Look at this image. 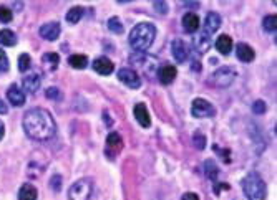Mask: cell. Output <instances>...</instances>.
<instances>
[{
  "mask_svg": "<svg viewBox=\"0 0 277 200\" xmlns=\"http://www.w3.org/2000/svg\"><path fill=\"white\" fill-rule=\"evenodd\" d=\"M181 200H199V195L194 192H186L183 197H181Z\"/></svg>",
  "mask_w": 277,
  "mask_h": 200,
  "instance_id": "cell-38",
  "label": "cell"
},
{
  "mask_svg": "<svg viewBox=\"0 0 277 200\" xmlns=\"http://www.w3.org/2000/svg\"><path fill=\"white\" fill-rule=\"evenodd\" d=\"M7 113H8L7 103H3L2 99H0V114H7Z\"/></svg>",
  "mask_w": 277,
  "mask_h": 200,
  "instance_id": "cell-39",
  "label": "cell"
},
{
  "mask_svg": "<svg viewBox=\"0 0 277 200\" xmlns=\"http://www.w3.org/2000/svg\"><path fill=\"white\" fill-rule=\"evenodd\" d=\"M7 99L12 106L20 108L25 104V93H23V89L18 88L17 84H12V86L7 89Z\"/></svg>",
  "mask_w": 277,
  "mask_h": 200,
  "instance_id": "cell-11",
  "label": "cell"
},
{
  "mask_svg": "<svg viewBox=\"0 0 277 200\" xmlns=\"http://www.w3.org/2000/svg\"><path fill=\"white\" fill-rule=\"evenodd\" d=\"M236 70L231 68V66H221L219 70H216L211 76V83L218 88H227L231 86L236 80Z\"/></svg>",
  "mask_w": 277,
  "mask_h": 200,
  "instance_id": "cell-6",
  "label": "cell"
},
{
  "mask_svg": "<svg viewBox=\"0 0 277 200\" xmlns=\"http://www.w3.org/2000/svg\"><path fill=\"white\" fill-rule=\"evenodd\" d=\"M236 56H237V60L242 61V63H251V61L254 60L256 53L247 43H237L236 45Z\"/></svg>",
  "mask_w": 277,
  "mask_h": 200,
  "instance_id": "cell-16",
  "label": "cell"
},
{
  "mask_svg": "<svg viewBox=\"0 0 277 200\" xmlns=\"http://www.w3.org/2000/svg\"><path fill=\"white\" fill-rule=\"evenodd\" d=\"M153 8H155L156 13H160V15H166V13L169 12V7L166 2H153Z\"/></svg>",
  "mask_w": 277,
  "mask_h": 200,
  "instance_id": "cell-34",
  "label": "cell"
},
{
  "mask_svg": "<svg viewBox=\"0 0 277 200\" xmlns=\"http://www.w3.org/2000/svg\"><path fill=\"white\" fill-rule=\"evenodd\" d=\"M60 32H61V28L58 22H49L40 27V37L49 41H55L56 38L60 37Z\"/></svg>",
  "mask_w": 277,
  "mask_h": 200,
  "instance_id": "cell-9",
  "label": "cell"
},
{
  "mask_svg": "<svg viewBox=\"0 0 277 200\" xmlns=\"http://www.w3.org/2000/svg\"><path fill=\"white\" fill-rule=\"evenodd\" d=\"M193 142H194V147H196V149L203 151L204 147H206V136L201 134V132H194Z\"/></svg>",
  "mask_w": 277,
  "mask_h": 200,
  "instance_id": "cell-31",
  "label": "cell"
},
{
  "mask_svg": "<svg viewBox=\"0 0 277 200\" xmlns=\"http://www.w3.org/2000/svg\"><path fill=\"white\" fill-rule=\"evenodd\" d=\"M123 147V139L118 132H110L107 137V152L113 151V154H118Z\"/></svg>",
  "mask_w": 277,
  "mask_h": 200,
  "instance_id": "cell-21",
  "label": "cell"
},
{
  "mask_svg": "<svg viewBox=\"0 0 277 200\" xmlns=\"http://www.w3.org/2000/svg\"><path fill=\"white\" fill-rule=\"evenodd\" d=\"M40 83H42L40 75L32 73V75H27L25 78H23L22 86H23V89H25L27 93H37V89L40 88Z\"/></svg>",
  "mask_w": 277,
  "mask_h": 200,
  "instance_id": "cell-17",
  "label": "cell"
},
{
  "mask_svg": "<svg viewBox=\"0 0 277 200\" xmlns=\"http://www.w3.org/2000/svg\"><path fill=\"white\" fill-rule=\"evenodd\" d=\"M171 48H173V56H174V60L178 61V63H184L186 58H188V53H189L188 45H186L183 40H179V38H178V40L173 41Z\"/></svg>",
  "mask_w": 277,
  "mask_h": 200,
  "instance_id": "cell-15",
  "label": "cell"
},
{
  "mask_svg": "<svg viewBox=\"0 0 277 200\" xmlns=\"http://www.w3.org/2000/svg\"><path fill=\"white\" fill-rule=\"evenodd\" d=\"M183 5H186V7H199V2H184Z\"/></svg>",
  "mask_w": 277,
  "mask_h": 200,
  "instance_id": "cell-41",
  "label": "cell"
},
{
  "mask_svg": "<svg viewBox=\"0 0 277 200\" xmlns=\"http://www.w3.org/2000/svg\"><path fill=\"white\" fill-rule=\"evenodd\" d=\"M3 134H5V124H3V122L0 121V141L3 139Z\"/></svg>",
  "mask_w": 277,
  "mask_h": 200,
  "instance_id": "cell-40",
  "label": "cell"
},
{
  "mask_svg": "<svg viewBox=\"0 0 277 200\" xmlns=\"http://www.w3.org/2000/svg\"><path fill=\"white\" fill-rule=\"evenodd\" d=\"M222 23V18L219 15L218 12H208L206 18H204V28L203 32L209 33V35H213V33H216L219 30V27H221Z\"/></svg>",
  "mask_w": 277,
  "mask_h": 200,
  "instance_id": "cell-10",
  "label": "cell"
},
{
  "mask_svg": "<svg viewBox=\"0 0 277 200\" xmlns=\"http://www.w3.org/2000/svg\"><path fill=\"white\" fill-rule=\"evenodd\" d=\"M209 46H211V35L206 32H201L194 40V48L198 50V53H206Z\"/></svg>",
  "mask_w": 277,
  "mask_h": 200,
  "instance_id": "cell-20",
  "label": "cell"
},
{
  "mask_svg": "<svg viewBox=\"0 0 277 200\" xmlns=\"http://www.w3.org/2000/svg\"><path fill=\"white\" fill-rule=\"evenodd\" d=\"M204 174H206V177L209 180H213V182H218L219 167H218V164L214 162L213 159H208L206 162H204Z\"/></svg>",
  "mask_w": 277,
  "mask_h": 200,
  "instance_id": "cell-23",
  "label": "cell"
},
{
  "mask_svg": "<svg viewBox=\"0 0 277 200\" xmlns=\"http://www.w3.org/2000/svg\"><path fill=\"white\" fill-rule=\"evenodd\" d=\"M93 192V182L90 179H80L68 189V200H90Z\"/></svg>",
  "mask_w": 277,
  "mask_h": 200,
  "instance_id": "cell-5",
  "label": "cell"
},
{
  "mask_svg": "<svg viewBox=\"0 0 277 200\" xmlns=\"http://www.w3.org/2000/svg\"><path fill=\"white\" fill-rule=\"evenodd\" d=\"M83 17V8L82 7H73L70 8L68 13H66V22L71 23V25H75V23L80 22V18Z\"/></svg>",
  "mask_w": 277,
  "mask_h": 200,
  "instance_id": "cell-26",
  "label": "cell"
},
{
  "mask_svg": "<svg viewBox=\"0 0 277 200\" xmlns=\"http://www.w3.org/2000/svg\"><path fill=\"white\" fill-rule=\"evenodd\" d=\"M118 80L131 89H138L141 86V76H138L136 71L131 70L130 66H125V68L118 70Z\"/></svg>",
  "mask_w": 277,
  "mask_h": 200,
  "instance_id": "cell-8",
  "label": "cell"
},
{
  "mask_svg": "<svg viewBox=\"0 0 277 200\" xmlns=\"http://www.w3.org/2000/svg\"><path fill=\"white\" fill-rule=\"evenodd\" d=\"M13 18V13H12V8H8L5 5L0 7V22L2 23H8Z\"/></svg>",
  "mask_w": 277,
  "mask_h": 200,
  "instance_id": "cell-33",
  "label": "cell"
},
{
  "mask_svg": "<svg viewBox=\"0 0 277 200\" xmlns=\"http://www.w3.org/2000/svg\"><path fill=\"white\" fill-rule=\"evenodd\" d=\"M156 76L163 84H171L174 81L176 76H178V70H176L173 65H165V66H161V68L158 70Z\"/></svg>",
  "mask_w": 277,
  "mask_h": 200,
  "instance_id": "cell-14",
  "label": "cell"
},
{
  "mask_svg": "<svg viewBox=\"0 0 277 200\" xmlns=\"http://www.w3.org/2000/svg\"><path fill=\"white\" fill-rule=\"evenodd\" d=\"M155 37H156V27L150 22H143L131 28L128 40H130V46L136 53H145L153 45Z\"/></svg>",
  "mask_w": 277,
  "mask_h": 200,
  "instance_id": "cell-2",
  "label": "cell"
},
{
  "mask_svg": "<svg viewBox=\"0 0 277 200\" xmlns=\"http://www.w3.org/2000/svg\"><path fill=\"white\" fill-rule=\"evenodd\" d=\"M50 187L54 189V192H60L61 190V175H54L50 179Z\"/></svg>",
  "mask_w": 277,
  "mask_h": 200,
  "instance_id": "cell-36",
  "label": "cell"
},
{
  "mask_svg": "<svg viewBox=\"0 0 277 200\" xmlns=\"http://www.w3.org/2000/svg\"><path fill=\"white\" fill-rule=\"evenodd\" d=\"M93 70L97 71V73H100V75L108 76V75L113 73L114 65H113L111 60L107 58V56H98V58L93 61Z\"/></svg>",
  "mask_w": 277,
  "mask_h": 200,
  "instance_id": "cell-13",
  "label": "cell"
},
{
  "mask_svg": "<svg viewBox=\"0 0 277 200\" xmlns=\"http://www.w3.org/2000/svg\"><path fill=\"white\" fill-rule=\"evenodd\" d=\"M266 103L262 101V99H259V101H256L254 104H252V111H254L256 114H264L266 113Z\"/></svg>",
  "mask_w": 277,
  "mask_h": 200,
  "instance_id": "cell-37",
  "label": "cell"
},
{
  "mask_svg": "<svg viewBox=\"0 0 277 200\" xmlns=\"http://www.w3.org/2000/svg\"><path fill=\"white\" fill-rule=\"evenodd\" d=\"M23 131L30 139L49 141L55 136L56 124L54 116L44 108H33L23 114Z\"/></svg>",
  "mask_w": 277,
  "mask_h": 200,
  "instance_id": "cell-1",
  "label": "cell"
},
{
  "mask_svg": "<svg viewBox=\"0 0 277 200\" xmlns=\"http://www.w3.org/2000/svg\"><path fill=\"white\" fill-rule=\"evenodd\" d=\"M45 96L49 98V99H55V101H58V99H61V93H60L58 88L52 86V88H49L45 91Z\"/></svg>",
  "mask_w": 277,
  "mask_h": 200,
  "instance_id": "cell-35",
  "label": "cell"
},
{
  "mask_svg": "<svg viewBox=\"0 0 277 200\" xmlns=\"http://www.w3.org/2000/svg\"><path fill=\"white\" fill-rule=\"evenodd\" d=\"M30 65H32L30 55L22 53L20 56H18V70H20V71H27L28 68H30Z\"/></svg>",
  "mask_w": 277,
  "mask_h": 200,
  "instance_id": "cell-30",
  "label": "cell"
},
{
  "mask_svg": "<svg viewBox=\"0 0 277 200\" xmlns=\"http://www.w3.org/2000/svg\"><path fill=\"white\" fill-rule=\"evenodd\" d=\"M68 63L71 68L75 70H83L88 66V58L85 55H71L68 58Z\"/></svg>",
  "mask_w": 277,
  "mask_h": 200,
  "instance_id": "cell-25",
  "label": "cell"
},
{
  "mask_svg": "<svg viewBox=\"0 0 277 200\" xmlns=\"http://www.w3.org/2000/svg\"><path fill=\"white\" fill-rule=\"evenodd\" d=\"M0 45H3V46L17 45V35L12 30H8V28L0 30Z\"/></svg>",
  "mask_w": 277,
  "mask_h": 200,
  "instance_id": "cell-24",
  "label": "cell"
},
{
  "mask_svg": "<svg viewBox=\"0 0 277 200\" xmlns=\"http://www.w3.org/2000/svg\"><path fill=\"white\" fill-rule=\"evenodd\" d=\"M42 61H44L47 66L56 68V65L60 63V56H58V53H45L44 56H42Z\"/></svg>",
  "mask_w": 277,
  "mask_h": 200,
  "instance_id": "cell-29",
  "label": "cell"
},
{
  "mask_svg": "<svg viewBox=\"0 0 277 200\" xmlns=\"http://www.w3.org/2000/svg\"><path fill=\"white\" fill-rule=\"evenodd\" d=\"M133 114H135L138 124H140L141 127L151 126V118H150V113H148V108L145 103H138L135 109H133Z\"/></svg>",
  "mask_w": 277,
  "mask_h": 200,
  "instance_id": "cell-12",
  "label": "cell"
},
{
  "mask_svg": "<svg viewBox=\"0 0 277 200\" xmlns=\"http://www.w3.org/2000/svg\"><path fill=\"white\" fill-rule=\"evenodd\" d=\"M262 28H264L266 32H269V33H276V28H277V18H276V15H267V17H264V20H262Z\"/></svg>",
  "mask_w": 277,
  "mask_h": 200,
  "instance_id": "cell-27",
  "label": "cell"
},
{
  "mask_svg": "<svg viewBox=\"0 0 277 200\" xmlns=\"http://www.w3.org/2000/svg\"><path fill=\"white\" fill-rule=\"evenodd\" d=\"M183 28H184V32H188V33L198 32L199 30V17L196 15L194 12L184 13V17H183Z\"/></svg>",
  "mask_w": 277,
  "mask_h": 200,
  "instance_id": "cell-18",
  "label": "cell"
},
{
  "mask_svg": "<svg viewBox=\"0 0 277 200\" xmlns=\"http://www.w3.org/2000/svg\"><path fill=\"white\" fill-rule=\"evenodd\" d=\"M242 190H244V195L247 200H266L267 195V187L264 179L261 177L257 172H249L242 179Z\"/></svg>",
  "mask_w": 277,
  "mask_h": 200,
  "instance_id": "cell-4",
  "label": "cell"
},
{
  "mask_svg": "<svg viewBox=\"0 0 277 200\" xmlns=\"http://www.w3.org/2000/svg\"><path fill=\"white\" fill-rule=\"evenodd\" d=\"M10 70V63H8V56L7 53L0 48V75L2 73H7V71Z\"/></svg>",
  "mask_w": 277,
  "mask_h": 200,
  "instance_id": "cell-32",
  "label": "cell"
},
{
  "mask_svg": "<svg viewBox=\"0 0 277 200\" xmlns=\"http://www.w3.org/2000/svg\"><path fill=\"white\" fill-rule=\"evenodd\" d=\"M38 199V190L35 185L32 184H23L20 190H18V200H37Z\"/></svg>",
  "mask_w": 277,
  "mask_h": 200,
  "instance_id": "cell-22",
  "label": "cell"
},
{
  "mask_svg": "<svg viewBox=\"0 0 277 200\" xmlns=\"http://www.w3.org/2000/svg\"><path fill=\"white\" fill-rule=\"evenodd\" d=\"M108 28H110V32H113V33H116V35H120V33H123V23L121 20L118 17H111L108 20Z\"/></svg>",
  "mask_w": 277,
  "mask_h": 200,
  "instance_id": "cell-28",
  "label": "cell"
},
{
  "mask_svg": "<svg viewBox=\"0 0 277 200\" xmlns=\"http://www.w3.org/2000/svg\"><path fill=\"white\" fill-rule=\"evenodd\" d=\"M130 63L133 66L131 70H135L138 76L143 75L150 80H153V76H155L158 73V70H160V61H158V58L148 55L146 51L145 53H136L135 51L133 55H130Z\"/></svg>",
  "mask_w": 277,
  "mask_h": 200,
  "instance_id": "cell-3",
  "label": "cell"
},
{
  "mask_svg": "<svg viewBox=\"0 0 277 200\" xmlns=\"http://www.w3.org/2000/svg\"><path fill=\"white\" fill-rule=\"evenodd\" d=\"M214 46H216V50L221 55H229V53H231V50H232V38L224 33V35L218 37V40H216V43H214Z\"/></svg>",
  "mask_w": 277,
  "mask_h": 200,
  "instance_id": "cell-19",
  "label": "cell"
},
{
  "mask_svg": "<svg viewBox=\"0 0 277 200\" xmlns=\"http://www.w3.org/2000/svg\"><path fill=\"white\" fill-rule=\"evenodd\" d=\"M191 114L194 118H213L216 114V109L209 101L203 98H196L191 104Z\"/></svg>",
  "mask_w": 277,
  "mask_h": 200,
  "instance_id": "cell-7",
  "label": "cell"
}]
</instances>
